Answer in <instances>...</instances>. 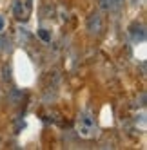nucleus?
<instances>
[{
    "label": "nucleus",
    "mask_w": 147,
    "mask_h": 150,
    "mask_svg": "<svg viewBox=\"0 0 147 150\" xmlns=\"http://www.w3.org/2000/svg\"><path fill=\"white\" fill-rule=\"evenodd\" d=\"M75 130L78 134L80 139H94L98 134V123L94 120V116L91 110H82L76 117V123H75Z\"/></svg>",
    "instance_id": "f257e3e1"
},
{
    "label": "nucleus",
    "mask_w": 147,
    "mask_h": 150,
    "mask_svg": "<svg viewBox=\"0 0 147 150\" xmlns=\"http://www.w3.org/2000/svg\"><path fill=\"white\" fill-rule=\"evenodd\" d=\"M33 2L31 0H15L13 2V16L16 22H27L31 16Z\"/></svg>",
    "instance_id": "f03ea898"
},
{
    "label": "nucleus",
    "mask_w": 147,
    "mask_h": 150,
    "mask_svg": "<svg viewBox=\"0 0 147 150\" xmlns=\"http://www.w3.org/2000/svg\"><path fill=\"white\" fill-rule=\"evenodd\" d=\"M86 27H87V33L91 36H100L102 35V31H103V16L100 15V11H93L87 16Z\"/></svg>",
    "instance_id": "7ed1b4c3"
},
{
    "label": "nucleus",
    "mask_w": 147,
    "mask_h": 150,
    "mask_svg": "<svg viewBox=\"0 0 147 150\" xmlns=\"http://www.w3.org/2000/svg\"><path fill=\"white\" fill-rule=\"evenodd\" d=\"M129 38L134 42V44H142V42H145V25L142 22H138V20H134V22L129 25Z\"/></svg>",
    "instance_id": "20e7f679"
},
{
    "label": "nucleus",
    "mask_w": 147,
    "mask_h": 150,
    "mask_svg": "<svg viewBox=\"0 0 147 150\" xmlns=\"http://www.w3.org/2000/svg\"><path fill=\"white\" fill-rule=\"evenodd\" d=\"M38 36L44 40V42H51V35L47 33V29H44V27H40V29H38Z\"/></svg>",
    "instance_id": "39448f33"
},
{
    "label": "nucleus",
    "mask_w": 147,
    "mask_h": 150,
    "mask_svg": "<svg viewBox=\"0 0 147 150\" xmlns=\"http://www.w3.org/2000/svg\"><path fill=\"white\" fill-rule=\"evenodd\" d=\"M100 7L103 11H109L111 9V0H100Z\"/></svg>",
    "instance_id": "423d86ee"
},
{
    "label": "nucleus",
    "mask_w": 147,
    "mask_h": 150,
    "mask_svg": "<svg viewBox=\"0 0 147 150\" xmlns=\"http://www.w3.org/2000/svg\"><path fill=\"white\" fill-rule=\"evenodd\" d=\"M4 29H6V20H4V16H0V35L4 33Z\"/></svg>",
    "instance_id": "0eeeda50"
}]
</instances>
